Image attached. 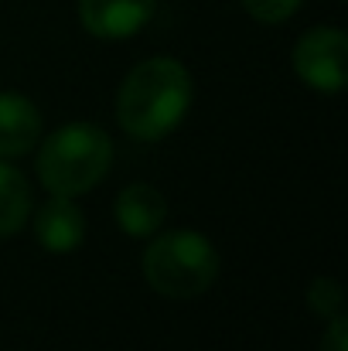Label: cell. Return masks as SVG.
Masks as SVG:
<instances>
[{"mask_svg": "<svg viewBox=\"0 0 348 351\" xmlns=\"http://www.w3.org/2000/svg\"><path fill=\"white\" fill-rule=\"evenodd\" d=\"M143 276L164 297H174V300L198 297L219 276V252L202 232L174 229V232L157 235L147 245Z\"/></svg>", "mask_w": 348, "mask_h": 351, "instance_id": "3", "label": "cell"}, {"mask_svg": "<svg viewBox=\"0 0 348 351\" xmlns=\"http://www.w3.org/2000/svg\"><path fill=\"white\" fill-rule=\"evenodd\" d=\"M113 164V140L96 123H65L38 150V178L45 191L76 198L93 191Z\"/></svg>", "mask_w": 348, "mask_h": 351, "instance_id": "2", "label": "cell"}, {"mask_svg": "<svg viewBox=\"0 0 348 351\" xmlns=\"http://www.w3.org/2000/svg\"><path fill=\"white\" fill-rule=\"evenodd\" d=\"M304 0H242V7L259 21V24H283L287 17H294V10Z\"/></svg>", "mask_w": 348, "mask_h": 351, "instance_id": "11", "label": "cell"}, {"mask_svg": "<svg viewBox=\"0 0 348 351\" xmlns=\"http://www.w3.org/2000/svg\"><path fill=\"white\" fill-rule=\"evenodd\" d=\"M157 0H79L82 27L96 38L119 41L143 31L154 17Z\"/></svg>", "mask_w": 348, "mask_h": 351, "instance_id": "5", "label": "cell"}, {"mask_svg": "<svg viewBox=\"0 0 348 351\" xmlns=\"http://www.w3.org/2000/svg\"><path fill=\"white\" fill-rule=\"evenodd\" d=\"M167 215V202L150 184H130L116 198V222L126 235H154Z\"/></svg>", "mask_w": 348, "mask_h": 351, "instance_id": "8", "label": "cell"}, {"mask_svg": "<svg viewBox=\"0 0 348 351\" xmlns=\"http://www.w3.org/2000/svg\"><path fill=\"white\" fill-rule=\"evenodd\" d=\"M348 38L338 27H311L294 48V72L318 93L345 89Z\"/></svg>", "mask_w": 348, "mask_h": 351, "instance_id": "4", "label": "cell"}, {"mask_svg": "<svg viewBox=\"0 0 348 351\" xmlns=\"http://www.w3.org/2000/svg\"><path fill=\"white\" fill-rule=\"evenodd\" d=\"M192 106V75L178 58H147L119 86L116 117L137 140L167 136Z\"/></svg>", "mask_w": 348, "mask_h": 351, "instance_id": "1", "label": "cell"}, {"mask_svg": "<svg viewBox=\"0 0 348 351\" xmlns=\"http://www.w3.org/2000/svg\"><path fill=\"white\" fill-rule=\"evenodd\" d=\"M321 351H348V328H345V317H332L325 338H321Z\"/></svg>", "mask_w": 348, "mask_h": 351, "instance_id": "12", "label": "cell"}, {"mask_svg": "<svg viewBox=\"0 0 348 351\" xmlns=\"http://www.w3.org/2000/svg\"><path fill=\"white\" fill-rule=\"evenodd\" d=\"M31 212V188L24 174L10 164H0V239L14 235Z\"/></svg>", "mask_w": 348, "mask_h": 351, "instance_id": "9", "label": "cell"}, {"mask_svg": "<svg viewBox=\"0 0 348 351\" xmlns=\"http://www.w3.org/2000/svg\"><path fill=\"white\" fill-rule=\"evenodd\" d=\"M308 304H311V311H314L318 317L332 321V317L342 314L345 293H342L338 280H332V276H318V280H311V287H308Z\"/></svg>", "mask_w": 348, "mask_h": 351, "instance_id": "10", "label": "cell"}, {"mask_svg": "<svg viewBox=\"0 0 348 351\" xmlns=\"http://www.w3.org/2000/svg\"><path fill=\"white\" fill-rule=\"evenodd\" d=\"M41 136V113L21 93H0V157L27 154Z\"/></svg>", "mask_w": 348, "mask_h": 351, "instance_id": "7", "label": "cell"}, {"mask_svg": "<svg viewBox=\"0 0 348 351\" xmlns=\"http://www.w3.org/2000/svg\"><path fill=\"white\" fill-rule=\"evenodd\" d=\"M34 235H38L41 249H48V252H72L86 239V215L79 212V205L72 198L55 195L51 202H45L38 208Z\"/></svg>", "mask_w": 348, "mask_h": 351, "instance_id": "6", "label": "cell"}]
</instances>
